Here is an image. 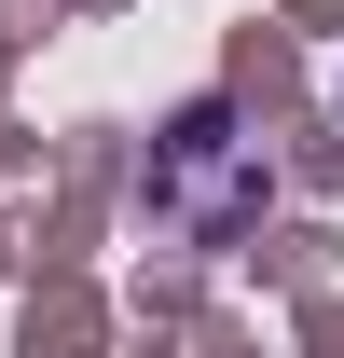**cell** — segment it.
Masks as SVG:
<instances>
[{"instance_id": "cell-1", "label": "cell", "mask_w": 344, "mask_h": 358, "mask_svg": "<svg viewBox=\"0 0 344 358\" xmlns=\"http://www.w3.org/2000/svg\"><path fill=\"white\" fill-rule=\"evenodd\" d=\"M152 221L193 234V248H220L234 221H261V166L234 152V110H220V96L166 124V152H152Z\"/></svg>"}]
</instances>
